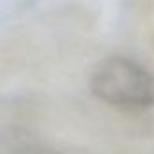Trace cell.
<instances>
[{"instance_id": "cell-1", "label": "cell", "mask_w": 154, "mask_h": 154, "mask_svg": "<svg viewBox=\"0 0 154 154\" xmlns=\"http://www.w3.org/2000/svg\"><path fill=\"white\" fill-rule=\"evenodd\" d=\"M93 94L118 109H147L154 105V74L127 56H109L91 74Z\"/></svg>"}]
</instances>
